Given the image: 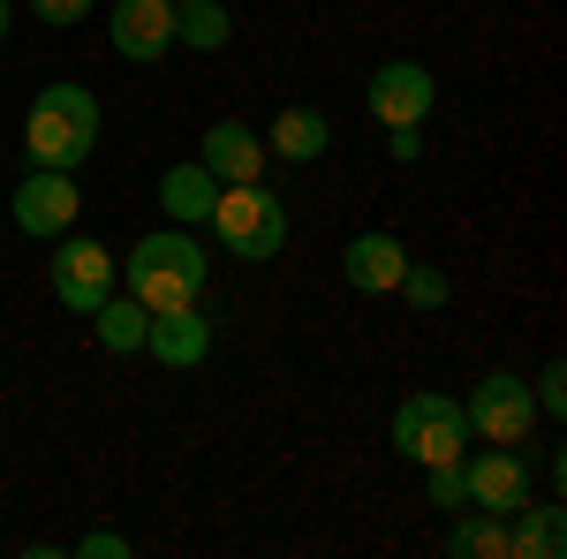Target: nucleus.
Returning a JSON list of instances; mask_svg holds the SVG:
<instances>
[{
    "mask_svg": "<svg viewBox=\"0 0 567 559\" xmlns=\"http://www.w3.org/2000/svg\"><path fill=\"white\" fill-rule=\"evenodd\" d=\"M205 280H213V250H205L189 227H175V219L152 227L130 258H122V288H130L144 310H182V302L205 296Z\"/></svg>",
    "mask_w": 567,
    "mask_h": 559,
    "instance_id": "obj_1",
    "label": "nucleus"
},
{
    "mask_svg": "<svg viewBox=\"0 0 567 559\" xmlns=\"http://www.w3.org/2000/svg\"><path fill=\"white\" fill-rule=\"evenodd\" d=\"M99 152V91L91 84H39L23 114V159L53 174H76Z\"/></svg>",
    "mask_w": 567,
    "mask_h": 559,
    "instance_id": "obj_2",
    "label": "nucleus"
},
{
    "mask_svg": "<svg viewBox=\"0 0 567 559\" xmlns=\"http://www.w3.org/2000/svg\"><path fill=\"white\" fill-rule=\"evenodd\" d=\"M205 227L219 235V250L235 265H272L288 250V205H280L265 182H227Z\"/></svg>",
    "mask_w": 567,
    "mask_h": 559,
    "instance_id": "obj_3",
    "label": "nucleus"
},
{
    "mask_svg": "<svg viewBox=\"0 0 567 559\" xmlns=\"http://www.w3.org/2000/svg\"><path fill=\"white\" fill-rule=\"evenodd\" d=\"M393 446H401V462H454L462 446H470V416H462V401L454 393H439V386H424V393H409L401 408H393Z\"/></svg>",
    "mask_w": 567,
    "mask_h": 559,
    "instance_id": "obj_4",
    "label": "nucleus"
},
{
    "mask_svg": "<svg viewBox=\"0 0 567 559\" xmlns=\"http://www.w3.org/2000/svg\"><path fill=\"white\" fill-rule=\"evenodd\" d=\"M462 416H470V438H484V446H529L537 393H529L523 371H484L470 386V401H462Z\"/></svg>",
    "mask_w": 567,
    "mask_h": 559,
    "instance_id": "obj_5",
    "label": "nucleus"
},
{
    "mask_svg": "<svg viewBox=\"0 0 567 559\" xmlns=\"http://www.w3.org/2000/svg\"><path fill=\"white\" fill-rule=\"evenodd\" d=\"M45 272H53V296H61V310H76V318H91L99 302L122 288V258H114L106 242H91V235H61Z\"/></svg>",
    "mask_w": 567,
    "mask_h": 559,
    "instance_id": "obj_6",
    "label": "nucleus"
},
{
    "mask_svg": "<svg viewBox=\"0 0 567 559\" xmlns=\"http://www.w3.org/2000/svg\"><path fill=\"white\" fill-rule=\"evenodd\" d=\"M84 213V197H76V174H53V167H23L16 182V197H8V219H16V235H31V242H61L69 227Z\"/></svg>",
    "mask_w": 567,
    "mask_h": 559,
    "instance_id": "obj_7",
    "label": "nucleus"
},
{
    "mask_svg": "<svg viewBox=\"0 0 567 559\" xmlns=\"http://www.w3.org/2000/svg\"><path fill=\"white\" fill-rule=\"evenodd\" d=\"M363 106L379 130H424V114L439 106V84L424 61H379L371 84H363Z\"/></svg>",
    "mask_w": 567,
    "mask_h": 559,
    "instance_id": "obj_8",
    "label": "nucleus"
},
{
    "mask_svg": "<svg viewBox=\"0 0 567 559\" xmlns=\"http://www.w3.org/2000/svg\"><path fill=\"white\" fill-rule=\"evenodd\" d=\"M462 484H470V507H484V515H499V521L515 515L523 499H537L523 446H484V454H470L462 462Z\"/></svg>",
    "mask_w": 567,
    "mask_h": 559,
    "instance_id": "obj_9",
    "label": "nucleus"
},
{
    "mask_svg": "<svg viewBox=\"0 0 567 559\" xmlns=\"http://www.w3.org/2000/svg\"><path fill=\"white\" fill-rule=\"evenodd\" d=\"M106 39L122 61H167L175 53V0H114Z\"/></svg>",
    "mask_w": 567,
    "mask_h": 559,
    "instance_id": "obj_10",
    "label": "nucleus"
},
{
    "mask_svg": "<svg viewBox=\"0 0 567 559\" xmlns=\"http://www.w3.org/2000/svg\"><path fill=\"white\" fill-rule=\"evenodd\" d=\"M197 167L227 189V182H265L272 159H265V136L250 122H213V130L197 136Z\"/></svg>",
    "mask_w": 567,
    "mask_h": 559,
    "instance_id": "obj_11",
    "label": "nucleus"
},
{
    "mask_svg": "<svg viewBox=\"0 0 567 559\" xmlns=\"http://www.w3.org/2000/svg\"><path fill=\"white\" fill-rule=\"evenodd\" d=\"M144 355H159L167 371H197V363L213 355V318H205L197 302H182V310H152V325H144Z\"/></svg>",
    "mask_w": 567,
    "mask_h": 559,
    "instance_id": "obj_12",
    "label": "nucleus"
},
{
    "mask_svg": "<svg viewBox=\"0 0 567 559\" xmlns=\"http://www.w3.org/2000/svg\"><path fill=\"white\" fill-rule=\"evenodd\" d=\"M401 272H409V250H401V235H386V227H363L349 250H341V280H349L355 296H393Z\"/></svg>",
    "mask_w": 567,
    "mask_h": 559,
    "instance_id": "obj_13",
    "label": "nucleus"
},
{
    "mask_svg": "<svg viewBox=\"0 0 567 559\" xmlns=\"http://www.w3.org/2000/svg\"><path fill=\"white\" fill-rule=\"evenodd\" d=\"M326 144H333V122H326L318 106H280L272 130H265V159H280V167H310V159H326Z\"/></svg>",
    "mask_w": 567,
    "mask_h": 559,
    "instance_id": "obj_14",
    "label": "nucleus"
},
{
    "mask_svg": "<svg viewBox=\"0 0 567 559\" xmlns=\"http://www.w3.org/2000/svg\"><path fill=\"white\" fill-rule=\"evenodd\" d=\"M567 552V515L560 499H523L515 515H507V559H560Z\"/></svg>",
    "mask_w": 567,
    "mask_h": 559,
    "instance_id": "obj_15",
    "label": "nucleus"
},
{
    "mask_svg": "<svg viewBox=\"0 0 567 559\" xmlns=\"http://www.w3.org/2000/svg\"><path fill=\"white\" fill-rule=\"evenodd\" d=\"M213 205H219V182L197 167V159H182V167L159 174V213L175 219V227H205Z\"/></svg>",
    "mask_w": 567,
    "mask_h": 559,
    "instance_id": "obj_16",
    "label": "nucleus"
},
{
    "mask_svg": "<svg viewBox=\"0 0 567 559\" xmlns=\"http://www.w3.org/2000/svg\"><path fill=\"white\" fill-rule=\"evenodd\" d=\"M91 325H99V348H106V355H144V325H152V310H144L130 288H114V296L91 310Z\"/></svg>",
    "mask_w": 567,
    "mask_h": 559,
    "instance_id": "obj_17",
    "label": "nucleus"
},
{
    "mask_svg": "<svg viewBox=\"0 0 567 559\" xmlns=\"http://www.w3.org/2000/svg\"><path fill=\"white\" fill-rule=\"evenodd\" d=\"M446 552L454 559H507V521L484 515V507H454V521H446Z\"/></svg>",
    "mask_w": 567,
    "mask_h": 559,
    "instance_id": "obj_18",
    "label": "nucleus"
},
{
    "mask_svg": "<svg viewBox=\"0 0 567 559\" xmlns=\"http://www.w3.org/2000/svg\"><path fill=\"white\" fill-rule=\"evenodd\" d=\"M227 39H235V15H227L219 0H182L175 8V45H189V53H219Z\"/></svg>",
    "mask_w": 567,
    "mask_h": 559,
    "instance_id": "obj_19",
    "label": "nucleus"
},
{
    "mask_svg": "<svg viewBox=\"0 0 567 559\" xmlns=\"http://www.w3.org/2000/svg\"><path fill=\"white\" fill-rule=\"evenodd\" d=\"M393 296H409L416 310H446V296H454V280H446L439 265H416V258H409V272H401V288H393Z\"/></svg>",
    "mask_w": 567,
    "mask_h": 559,
    "instance_id": "obj_20",
    "label": "nucleus"
},
{
    "mask_svg": "<svg viewBox=\"0 0 567 559\" xmlns=\"http://www.w3.org/2000/svg\"><path fill=\"white\" fill-rule=\"evenodd\" d=\"M424 491H432V507H470V484H462V454L454 462H424Z\"/></svg>",
    "mask_w": 567,
    "mask_h": 559,
    "instance_id": "obj_21",
    "label": "nucleus"
},
{
    "mask_svg": "<svg viewBox=\"0 0 567 559\" xmlns=\"http://www.w3.org/2000/svg\"><path fill=\"white\" fill-rule=\"evenodd\" d=\"M529 393H537V416H567V363H560V355L529 379Z\"/></svg>",
    "mask_w": 567,
    "mask_h": 559,
    "instance_id": "obj_22",
    "label": "nucleus"
},
{
    "mask_svg": "<svg viewBox=\"0 0 567 559\" xmlns=\"http://www.w3.org/2000/svg\"><path fill=\"white\" fill-rule=\"evenodd\" d=\"M130 552L136 545L122 529H84V537H76V559H130Z\"/></svg>",
    "mask_w": 567,
    "mask_h": 559,
    "instance_id": "obj_23",
    "label": "nucleus"
},
{
    "mask_svg": "<svg viewBox=\"0 0 567 559\" xmlns=\"http://www.w3.org/2000/svg\"><path fill=\"white\" fill-rule=\"evenodd\" d=\"M91 8H99V0H31V15H39V23H53V31H69V23H84Z\"/></svg>",
    "mask_w": 567,
    "mask_h": 559,
    "instance_id": "obj_24",
    "label": "nucleus"
},
{
    "mask_svg": "<svg viewBox=\"0 0 567 559\" xmlns=\"http://www.w3.org/2000/svg\"><path fill=\"white\" fill-rule=\"evenodd\" d=\"M386 159L393 167H416L424 159V130H386Z\"/></svg>",
    "mask_w": 567,
    "mask_h": 559,
    "instance_id": "obj_25",
    "label": "nucleus"
},
{
    "mask_svg": "<svg viewBox=\"0 0 567 559\" xmlns=\"http://www.w3.org/2000/svg\"><path fill=\"white\" fill-rule=\"evenodd\" d=\"M8 23H16V8H8V0H0V45H8Z\"/></svg>",
    "mask_w": 567,
    "mask_h": 559,
    "instance_id": "obj_26",
    "label": "nucleus"
},
{
    "mask_svg": "<svg viewBox=\"0 0 567 559\" xmlns=\"http://www.w3.org/2000/svg\"><path fill=\"white\" fill-rule=\"evenodd\" d=\"M175 8H182V0H175Z\"/></svg>",
    "mask_w": 567,
    "mask_h": 559,
    "instance_id": "obj_27",
    "label": "nucleus"
}]
</instances>
